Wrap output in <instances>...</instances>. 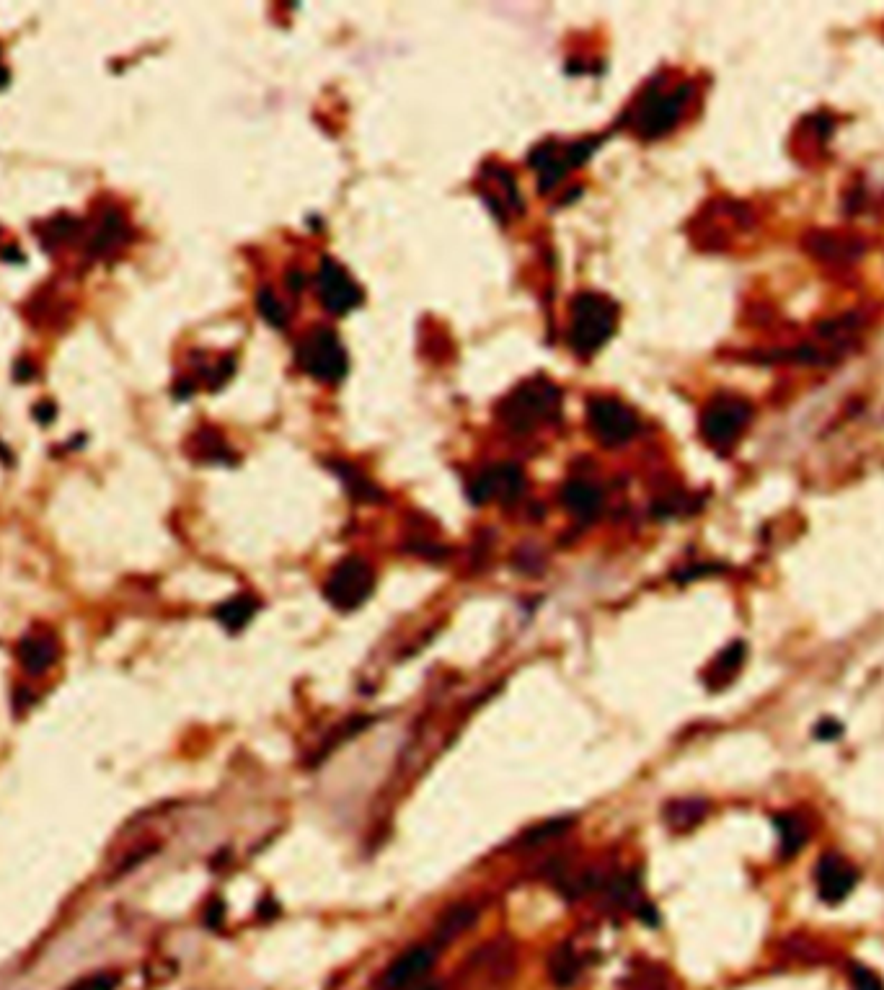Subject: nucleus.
Segmentation results:
<instances>
[{"label": "nucleus", "instance_id": "nucleus-17", "mask_svg": "<svg viewBox=\"0 0 884 990\" xmlns=\"http://www.w3.org/2000/svg\"><path fill=\"white\" fill-rule=\"evenodd\" d=\"M742 665H745V644L742 642H732L727 649L716 654L714 662L706 670V685L719 691L724 685H729L735 680V675L740 673Z\"/></svg>", "mask_w": 884, "mask_h": 990}, {"label": "nucleus", "instance_id": "nucleus-12", "mask_svg": "<svg viewBox=\"0 0 884 990\" xmlns=\"http://www.w3.org/2000/svg\"><path fill=\"white\" fill-rule=\"evenodd\" d=\"M590 150L592 145L587 143L569 145L567 153H561L556 145H541V148L533 153V158H530L533 169L541 174V189L556 187V181L567 174V171H572L574 166H579V163L585 161V158L590 156Z\"/></svg>", "mask_w": 884, "mask_h": 990}, {"label": "nucleus", "instance_id": "nucleus-3", "mask_svg": "<svg viewBox=\"0 0 884 990\" xmlns=\"http://www.w3.org/2000/svg\"><path fill=\"white\" fill-rule=\"evenodd\" d=\"M559 388L548 380H528L525 386L512 391L502 404V419L512 432H533L538 424L559 417Z\"/></svg>", "mask_w": 884, "mask_h": 990}, {"label": "nucleus", "instance_id": "nucleus-27", "mask_svg": "<svg viewBox=\"0 0 884 990\" xmlns=\"http://www.w3.org/2000/svg\"><path fill=\"white\" fill-rule=\"evenodd\" d=\"M409 990H442V985H437V983H419V985H414V988H409Z\"/></svg>", "mask_w": 884, "mask_h": 990}, {"label": "nucleus", "instance_id": "nucleus-26", "mask_svg": "<svg viewBox=\"0 0 884 990\" xmlns=\"http://www.w3.org/2000/svg\"><path fill=\"white\" fill-rule=\"evenodd\" d=\"M112 988H114L112 978H94V980H88V983H83L78 990H112Z\"/></svg>", "mask_w": 884, "mask_h": 990}, {"label": "nucleus", "instance_id": "nucleus-6", "mask_svg": "<svg viewBox=\"0 0 884 990\" xmlns=\"http://www.w3.org/2000/svg\"><path fill=\"white\" fill-rule=\"evenodd\" d=\"M375 590V572L360 556H347L331 569L324 582V595L339 611H355Z\"/></svg>", "mask_w": 884, "mask_h": 990}, {"label": "nucleus", "instance_id": "nucleus-7", "mask_svg": "<svg viewBox=\"0 0 884 990\" xmlns=\"http://www.w3.org/2000/svg\"><path fill=\"white\" fill-rule=\"evenodd\" d=\"M587 424L595 440L605 448L629 443L639 432V417L623 401L611 396H592L587 401Z\"/></svg>", "mask_w": 884, "mask_h": 990}, {"label": "nucleus", "instance_id": "nucleus-20", "mask_svg": "<svg viewBox=\"0 0 884 990\" xmlns=\"http://www.w3.org/2000/svg\"><path fill=\"white\" fill-rule=\"evenodd\" d=\"M776 830L781 835V856L784 859L797 856L804 841H807V825L797 815H779L776 817Z\"/></svg>", "mask_w": 884, "mask_h": 990}, {"label": "nucleus", "instance_id": "nucleus-13", "mask_svg": "<svg viewBox=\"0 0 884 990\" xmlns=\"http://www.w3.org/2000/svg\"><path fill=\"white\" fill-rule=\"evenodd\" d=\"M127 241H130V225L122 218V212L106 210L88 238V251L99 259H112L125 249Z\"/></svg>", "mask_w": 884, "mask_h": 990}, {"label": "nucleus", "instance_id": "nucleus-15", "mask_svg": "<svg viewBox=\"0 0 884 990\" xmlns=\"http://www.w3.org/2000/svg\"><path fill=\"white\" fill-rule=\"evenodd\" d=\"M57 657V642L47 634H29L21 639L19 644V662L26 673L42 675L44 670H50L52 662Z\"/></svg>", "mask_w": 884, "mask_h": 990}, {"label": "nucleus", "instance_id": "nucleus-1", "mask_svg": "<svg viewBox=\"0 0 884 990\" xmlns=\"http://www.w3.org/2000/svg\"><path fill=\"white\" fill-rule=\"evenodd\" d=\"M618 306L608 295L579 293L572 300V321H569V347L579 357L595 355L608 339L616 334Z\"/></svg>", "mask_w": 884, "mask_h": 990}, {"label": "nucleus", "instance_id": "nucleus-14", "mask_svg": "<svg viewBox=\"0 0 884 990\" xmlns=\"http://www.w3.org/2000/svg\"><path fill=\"white\" fill-rule=\"evenodd\" d=\"M561 505L567 507L574 517L582 520H595L603 510V492L587 479H569L561 486Z\"/></svg>", "mask_w": 884, "mask_h": 990}, {"label": "nucleus", "instance_id": "nucleus-19", "mask_svg": "<svg viewBox=\"0 0 884 990\" xmlns=\"http://www.w3.org/2000/svg\"><path fill=\"white\" fill-rule=\"evenodd\" d=\"M256 608H259V603H256L254 595H236V598L225 600V603L220 605L218 611H215V618H218L228 631H241L243 626L254 618Z\"/></svg>", "mask_w": 884, "mask_h": 990}, {"label": "nucleus", "instance_id": "nucleus-4", "mask_svg": "<svg viewBox=\"0 0 884 990\" xmlns=\"http://www.w3.org/2000/svg\"><path fill=\"white\" fill-rule=\"evenodd\" d=\"M753 419V406L742 396L719 393L701 411V437L716 453H729Z\"/></svg>", "mask_w": 884, "mask_h": 990}, {"label": "nucleus", "instance_id": "nucleus-16", "mask_svg": "<svg viewBox=\"0 0 884 990\" xmlns=\"http://www.w3.org/2000/svg\"><path fill=\"white\" fill-rule=\"evenodd\" d=\"M476 921H479V908H476V905L471 903L450 905L435 926V944L437 947H445V944L455 941L461 934H466L468 928L474 926Z\"/></svg>", "mask_w": 884, "mask_h": 990}, {"label": "nucleus", "instance_id": "nucleus-9", "mask_svg": "<svg viewBox=\"0 0 884 990\" xmlns=\"http://www.w3.org/2000/svg\"><path fill=\"white\" fill-rule=\"evenodd\" d=\"M316 285L318 298H321L326 311L334 313V316H344V313H349L362 303L360 285L334 259H324V264L318 269Z\"/></svg>", "mask_w": 884, "mask_h": 990}, {"label": "nucleus", "instance_id": "nucleus-18", "mask_svg": "<svg viewBox=\"0 0 884 990\" xmlns=\"http://www.w3.org/2000/svg\"><path fill=\"white\" fill-rule=\"evenodd\" d=\"M579 972H582V962H579L572 944H561L548 957V975H551L554 985H559V988H572L577 983Z\"/></svg>", "mask_w": 884, "mask_h": 990}, {"label": "nucleus", "instance_id": "nucleus-2", "mask_svg": "<svg viewBox=\"0 0 884 990\" xmlns=\"http://www.w3.org/2000/svg\"><path fill=\"white\" fill-rule=\"evenodd\" d=\"M688 96H691L688 83H680L670 91L662 88L660 83H652L644 91L642 99L634 104V112H631V125H634L636 135L642 140H657V137L667 135L678 125L680 114L688 104Z\"/></svg>", "mask_w": 884, "mask_h": 990}, {"label": "nucleus", "instance_id": "nucleus-25", "mask_svg": "<svg viewBox=\"0 0 884 990\" xmlns=\"http://www.w3.org/2000/svg\"><path fill=\"white\" fill-rule=\"evenodd\" d=\"M843 732V727L835 719H822L820 724L815 727V735L820 737V740H835V737L841 735Z\"/></svg>", "mask_w": 884, "mask_h": 990}, {"label": "nucleus", "instance_id": "nucleus-8", "mask_svg": "<svg viewBox=\"0 0 884 990\" xmlns=\"http://www.w3.org/2000/svg\"><path fill=\"white\" fill-rule=\"evenodd\" d=\"M525 489V476L520 471V466L515 463H497V466L484 468L471 486H468V497L474 505H486V502H515Z\"/></svg>", "mask_w": 884, "mask_h": 990}, {"label": "nucleus", "instance_id": "nucleus-22", "mask_svg": "<svg viewBox=\"0 0 884 990\" xmlns=\"http://www.w3.org/2000/svg\"><path fill=\"white\" fill-rule=\"evenodd\" d=\"M256 303H259V313L267 318L269 324L280 326V329L287 324V311L282 308V303L277 300V295H274L272 290H262Z\"/></svg>", "mask_w": 884, "mask_h": 990}, {"label": "nucleus", "instance_id": "nucleus-11", "mask_svg": "<svg viewBox=\"0 0 884 990\" xmlns=\"http://www.w3.org/2000/svg\"><path fill=\"white\" fill-rule=\"evenodd\" d=\"M432 965H435V949L430 947H411L401 957H396L383 972L380 988L383 990H409L414 985L422 983L430 975Z\"/></svg>", "mask_w": 884, "mask_h": 990}, {"label": "nucleus", "instance_id": "nucleus-21", "mask_svg": "<svg viewBox=\"0 0 884 990\" xmlns=\"http://www.w3.org/2000/svg\"><path fill=\"white\" fill-rule=\"evenodd\" d=\"M706 815V804L696 802V799H683V802H670L665 807V820L673 825V828H693L698 822L704 820Z\"/></svg>", "mask_w": 884, "mask_h": 990}, {"label": "nucleus", "instance_id": "nucleus-24", "mask_svg": "<svg viewBox=\"0 0 884 990\" xmlns=\"http://www.w3.org/2000/svg\"><path fill=\"white\" fill-rule=\"evenodd\" d=\"M851 983H853V990H884V985H882V980H879L877 972L869 970V967H861V965L851 967Z\"/></svg>", "mask_w": 884, "mask_h": 990}, {"label": "nucleus", "instance_id": "nucleus-23", "mask_svg": "<svg viewBox=\"0 0 884 990\" xmlns=\"http://www.w3.org/2000/svg\"><path fill=\"white\" fill-rule=\"evenodd\" d=\"M569 830V822H543V825H538V828H533L530 830L528 835L523 838V843H528V848H536V846H541L543 841H548V838H556V835H561V833H567Z\"/></svg>", "mask_w": 884, "mask_h": 990}, {"label": "nucleus", "instance_id": "nucleus-10", "mask_svg": "<svg viewBox=\"0 0 884 990\" xmlns=\"http://www.w3.org/2000/svg\"><path fill=\"white\" fill-rule=\"evenodd\" d=\"M815 882L822 900L830 905H838L853 892V887L859 882V872H856V866H853L851 861L843 859V856L825 854L820 861H817Z\"/></svg>", "mask_w": 884, "mask_h": 990}, {"label": "nucleus", "instance_id": "nucleus-5", "mask_svg": "<svg viewBox=\"0 0 884 990\" xmlns=\"http://www.w3.org/2000/svg\"><path fill=\"white\" fill-rule=\"evenodd\" d=\"M298 365L318 383H339L347 375V352L331 329L316 326L295 349Z\"/></svg>", "mask_w": 884, "mask_h": 990}]
</instances>
